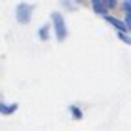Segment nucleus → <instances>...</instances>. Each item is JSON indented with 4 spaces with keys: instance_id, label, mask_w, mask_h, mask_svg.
<instances>
[{
    "instance_id": "1",
    "label": "nucleus",
    "mask_w": 131,
    "mask_h": 131,
    "mask_svg": "<svg viewBox=\"0 0 131 131\" xmlns=\"http://www.w3.org/2000/svg\"><path fill=\"white\" fill-rule=\"evenodd\" d=\"M52 22H54V28H56V37L57 41H65L67 39V24H65V19L61 13H52Z\"/></svg>"
},
{
    "instance_id": "2",
    "label": "nucleus",
    "mask_w": 131,
    "mask_h": 131,
    "mask_svg": "<svg viewBox=\"0 0 131 131\" xmlns=\"http://www.w3.org/2000/svg\"><path fill=\"white\" fill-rule=\"evenodd\" d=\"M15 13H17V20H19L20 24H28V22H30V19H31V13H33V6H31V4L22 2V4L17 6Z\"/></svg>"
},
{
    "instance_id": "3",
    "label": "nucleus",
    "mask_w": 131,
    "mask_h": 131,
    "mask_svg": "<svg viewBox=\"0 0 131 131\" xmlns=\"http://www.w3.org/2000/svg\"><path fill=\"white\" fill-rule=\"evenodd\" d=\"M105 20H107L109 24H113V26H115V28H116L118 31H124V33H126V31L129 30L126 22H122V20H118L116 17H113V15H105Z\"/></svg>"
},
{
    "instance_id": "4",
    "label": "nucleus",
    "mask_w": 131,
    "mask_h": 131,
    "mask_svg": "<svg viewBox=\"0 0 131 131\" xmlns=\"http://www.w3.org/2000/svg\"><path fill=\"white\" fill-rule=\"evenodd\" d=\"M92 2V9L96 13H100V15H107V6L103 0H91Z\"/></svg>"
},
{
    "instance_id": "5",
    "label": "nucleus",
    "mask_w": 131,
    "mask_h": 131,
    "mask_svg": "<svg viewBox=\"0 0 131 131\" xmlns=\"http://www.w3.org/2000/svg\"><path fill=\"white\" fill-rule=\"evenodd\" d=\"M17 103H0V113H2V115H11V113H15L17 111Z\"/></svg>"
},
{
    "instance_id": "6",
    "label": "nucleus",
    "mask_w": 131,
    "mask_h": 131,
    "mask_svg": "<svg viewBox=\"0 0 131 131\" xmlns=\"http://www.w3.org/2000/svg\"><path fill=\"white\" fill-rule=\"evenodd\" d=\"M39 37L42 41L48 39V24H45V26H41V28H39Z\"/></svg>"
},
{
    "instance_id": "7",
    "label": "nucleus",
    "mask_w": 131,
    "mask_h": 131,
    "mask_svg": "<svg viewBox=\"0 0 131 131\" xmlns=\"http://www.w3.org/2000/svg\"><path fill=\"white\" fill-rule=\"evenodd\" d=\"M70 113H72V116H74V118H81V116H83V115H81V111L78 109L76 105H70Z\"/></svg>"
},
{
    "instance_id": "8",
    "label": "nucleus",
    "mask_w": 131,
    "mask_h": 131,
    "mask_svg": "<svg viewBox=\"0 0 131 131\" xmlns=\"http://www.w3.org/2000/svg\"><path fill=\"white\" fill-rule=\"evenodd\" d=\"M118 39H120V41H124V42H127V45L131 42V37H127L124 31H118Z\"/></svg>"
},
{
    "instance_id": "9",
    "label": "nucleus",
    "mask_w": 131,
    "mask_h": 131,
    "mask_svg": "<svg viewBox=\"0 0 131 131\" xmlns=\"http://www.w3.org/2000/svg\"><path fill=\"white\" fill-rule=\"evenodd\" d=\"M103 2H105L107 7H115L116 6V0H103Z\"/></svg>"
}]
</instances>
